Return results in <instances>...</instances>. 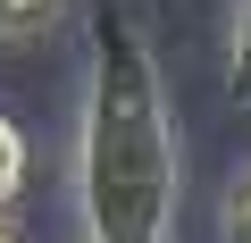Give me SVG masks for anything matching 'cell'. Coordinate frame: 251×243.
<instances>
[{
	"instance_id": "obj_1",
	"label": "cell",
	"mask_w": 251,
	"mask_h": 243,
	"mask_svg": "<svg viewBox=\"0 0 251 243\" xmlns=\"http://www.w3.org/2000/svg\"><path fill=\"white\" fill-rule=\"evenodd\" d=\"M176 117L159 59L126 0H92L84 34V135H75V185L92 243H159L176 226Z\"/></svg>"
},
{
	"instance_id": "obj_2",
	"label": "cell",
	"mask_w": 251,
	"mask_h": 243,
	"mask_svg": "<svg viewBox=\"0 0 251 243\" xmlns=\"http://www.w3.org/2000/svg\"><path fill=\"white\" fill-rule=\"evenodd\" d=\"M67 0H0V42H42Z\"/></svg>"
},
{
	"instance_id": "obj_3",
	"label": "cell",
	"mask_w": 251,
	"mask_h": 243,
	"mask_svg": "<svg viewBox=\"0 0 251 243\" xmlns=\"http://www.w3.org/2000/svg\"><path fill=\"white\" fill-rule=\"evenodd\" d=\"M226 92L251 109V0L234 9V34H226Z\"/></svg>"
},
{
	"instance_id": "obj_4",
	"label": "cell",
	"mask_w": 251,
	"mask_h": 243,
	"mask_svg": "<svg viewBox=\"0 0 251 243\" xmlns=\"http://www.w3.org/2000/svg\"><path fill=\"white\" fill-rule=\"evenodd\" d=\"M17 193H25V135L0 117V210H9Z\"/></svg>"
},
{
	"instance_id": "obj_5",
	"label": "cell",
	"mask_w": 251,
	"mask_h": 243,
	"mask_svg": "<svg viewBox=\"0 0 251 243\" xmlns=\"http://www.w3.org/2000/svg\"><path fill=\"white\" fill-rule=\"evenodd\" d=\"M226 243H251V168H243L234 193H226Z\"/></svg>"
},
{
	"instance_id": "obj_6",
	"label": "cell",
	"mask_w": 251,
	"mask_h": 243,
	"mask_svg": "<svg viewBox=\"0 0 251 243\" xmlns=\"http://www.w3.org/2000/svg\"><path fill=\"white\" fill-rule=\"evenodd\" d=\"M0 243H17V235H9V226H0Z\"/></svg>"
},
{
	"instance_id": "obj_7",
	"label": "cell",
	"mask_w": 251,
	"mask_h": 243,
	"mask_svg": "<svg viewBox=\"0 0 251 243\" xmlns=\"http://www.w3.org/2000/svg\"><path fill=\"white\" fill-rule=\"evenodd\" d=\"M159 243H168V235H159Z\"/></svg>"
}]
</instances>
